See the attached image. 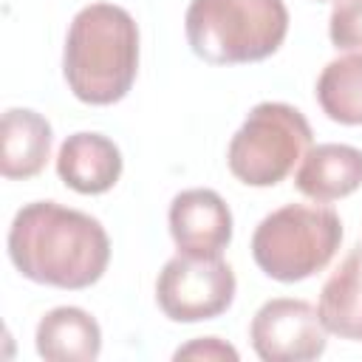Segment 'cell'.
I'll use <instances>...</instances> for the list:
<instances>
[{"instance_id": "cell-1", "label": "cell", "mask_w": 362, "mask_h": 362, "mask_svg": "<svg viewBox=\"0 0 362 362\" xmlns=\"http://www.w3.org/2000/svg\"><path fill=\"white\" fill-rule=\"evenodd\" d=\"M6 246L23 277L68 291L93 286L110 263L105 226L88 212L57 201L25 204L8 226Z\"/></svg>"}, {"instance_id": "cell-2", "label": "cell", "mask_w": 362, "mask_h": 362, "mask_svg": "<svg viewBox=\"0 0 362 362\" xmlns=\"http://www.w3.org/2000/svg\"><path fill=\"white\" fill-rule=\"evenodd\" d=\"M139 71V25L113 3H90L68 25L62 74L85 105H113L127 96Z\"/></svg>"}, {"instance_id": "cell-3", "label": "cell", "mask_w": 362, "mask_h": 362, "mask_svg": "<svg viewBox=\"0 0 362 362\" xmlns=\"http://www.w3.org/2000/svg\"><path fill=\"white\" fill-rule=\"evenodd\" d=\"M187 42L212 65H246L272 57L288 34L283 0H189Z\"/></svg>"}, {"instance_id": "cell-4", "label": "cell", "mask_w": 362, "mask_h": 362, "mask_svg": "<svg viewBox=\"0 0 362 362\" xmlns=\"http://www.w3.org/2000/svg\"><path fill=\"white\" fill-rule=\"evenodd\" d=\"M342 243V221L322 204H286L269 212L252 235L257 269L280 283H300L322 272Z\"/></svg>"}, {"instance_id": "cell-5", "label": "cell", "mask_w": 362, "mask_h": 362, "mask_svg": "<svg viewBox=\"0 0 362 362\" xmlns=\"http://www.w3.org/2000/svg\"><path fill=\"white\" fill-rule=\"evenodd\" d=\"M308 119L286 102H260L229 141V173L246 187H274L311 147Z\"/></svg>"}, {"instance_id": "cell-6", "label": "cell", "mask_w": 362, "mask_h": 362, "mask_svg": "<svg viewBox=\"0 0 362 362\" xmlns=\"http://www.w3.org/2000/svg\"><path fill=\"white\" fill-rule=\"evenodd\" d=\"M238 291L232 266L218 257L178 252L156 280V303L173 322H204L221 317Z\"/></svg>"}, {"instance_id": "cell-7", "label": "cell", "mask_w": 362, "mask_h": 362, "mask_svg": "<svg viewBox=\"0 0 362 362\" xmlns=\"http://www.w3.org/2000/svg\"><path fill=\"white\" fill-rule=\"evenodd\" d=\"M325 325L320 311L294 297L266 300L249 325V339L263 362H308L325 354Z\"/></svg>"}, {"instance_id": "cell-8", "label": "cell", "mask_w": 362, "mask_h": 362, "mask_svg": "<svg viewBox=\"0 0 362 362\" xmlns=\"http://www.w3.org/2000/svg\"><path fill=\"white\" fill-rule=\"evenodd\" d=\"M170 235L178 252L198 257H218L232 240V212L229 204L206 187L184 189L173 198L170 212Z\"/></svg>"}, {"instance_id": "cell-9", "label": "cell", "mask_w": 362, "mask_h": 362, "mask_svg": "<svg viewBox=\"0 0 362 362\" xmlns=\"http://www.w3.org/2000/svg\"><path fill=\"white\" fill-rule=\"evenodd\" d=\"M57 175L74 192L102 195L113 189L122 175V153L107 136L79 130L59 144Z\"/></svg>"}, {"instance_id": "cell-10", "label": "cell", "mask_w": 362, "mask_h": 362, "mask_svg": "<svg viewBox=\"0 0 362 362\" xmlns=\"http://www.w3.org/2000/svg\"><path fill=\"white\" fill-rule=\"evenodd\" d=\"M294 184L311 201H337L362 187V150L354 144H317L300 158Z\"/></svg>"}, {"instance_id": "cell-11", "label": "cell", "mask_w": 362, "mask_h": 362, "mask_svg": "<svg viewBox=\"0 0 362 362\" xmlns=\"http://www.w3.org/2000/svg\"><path fill=\"white\" fill-rule=\"evenodd\" d=\"M0 173L8 181L34 178L51 158V124L31 107H8L0 122Z\"/></svg>"}, {"instance_id": "cell-12", "label": "cell", "mask_w": 362, "mask_h": 362, "mask_svg": "<svg viewBox=\"0 0 362 362\" xmlns=\"http://www.w3.org/2000/svg\"><path fill=\"white\" fill-rule=\"evenodd\" d=\"M34 345L48 362H93L102 354V328L85 308L59 305L37 322Z\"/></svg>"}, {"instance_id": "cell-13", "label": "cell", "mask_w": 362, "mask_h": 362, "mask_svg": "<svg viewBox=\"0 0 362 362\" xmlns=\"http://www.w3.org/2000/svg\"><path fill=\"white\" fill-rule=\"evenodd\" d=\"M317 102L331 122L362 124V54L331 59L317 76Z\"/></svg>"}, {"instance_id": "cell-14", "label": "cell", "mask_w": 362, "mask_h": 362, "mask_svg": "<svg viewBox=\"0 0 362 362\" xmlns=\"http://www.w3.org/2000/svg\"><path fill=\"white\" fill-rule=\"evenodd\" d=\"M328 37L339 51L362 54V0H337L328 17Z\"/></svg>"}, {"instance_id": "cell-15", "label": "cell", "mask_w": 362, "mask_h": 362, "mask_svg": "<svg viewBox=\"0 0 362 362\" xmlns=\"http://www.w3.org/2000/svg\"><path fill=\"white\" fill-rule=\"evenodd\" d=\"M175 359H204V362H223V359H229V362H238V351L229 342L218 339V337H198V339L181 345L175 351Z\"/></svg>"}]
</instances>
